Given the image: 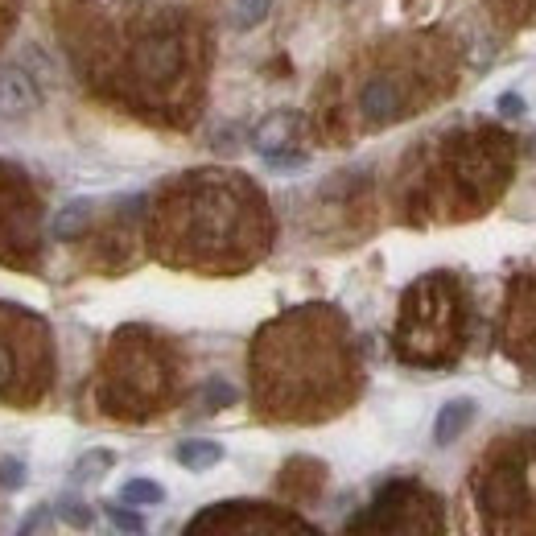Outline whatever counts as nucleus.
I'll return each instance as SVG.
<instances>
[{"instance_id": "1", "label": "nucleus", "mask_w": 536, "mask_h": 536, "mask_svg": "<svg viewBox=\"0 0 536 536\" xmlns=\"http://www.w3.org/2000/svg\"><path fill=\"white\" fill-rule=\"evenodd\" d=\"M42 104V83L25 62H5L0 66V120L29 116Z\"/></svg>"}, {"instance_id": "2", "label": "nucleus", "mask_w": 536, "mask_h": 536, "mask_svg": "<svg viewBox=\"0 0 536 536\" xmlns=\"http://www.w3.org/2000/svg\"><path fill=\"white\" fill-rule=\"evenodd\" d=\"M137 75L149 79V83H165L178 75V62H182V46L178 38H170V33H153V38H145L137 46Z\"/></svg>"}, {"instance_id": "3", "label": "nucleus", "mask_w": 536, "mask_h": 536, "mask_svg": "<svg viewBox=\"0 0 536 536\" xmlns=\"http://www.w3.org/2000/svg\"><path fill=\"white\" fill-rule=\"evenodd\" d=\"M471 421H475V400H466V396L446 400L442 413H438V421H433V442H438V446L458 442L462 433L471 429Z\"/></svg>"}, {"instance_id": "4", "label": "nucleus", "mask_w": 536, "mask_h": 536, "mask_svg": "<svg viewBox=\"0 0 536 536\" xmlns=\"http://www.w3.org/2000/svg\"><path fill=\"white\" fill-rule=\"evenodd\" d=\"M359 108H363L367 120H376V124L396 120V112H400V87L388 83V79H372V83L363 87V95H359Z\"/></svg>"}, {"instance_id": "5", "label": "nucleus", "mask_w": 536, "mask_h": 536, "mask_svg": "<svg viewBox=\"0 0 536 536\" xmlns=\"http://www.w3.org/2000/svg\"><path fill=\"white\" fill-rule=\"evenodd\" d=\"M174 458H178V466H186V471L198 475V471H211V466L223 462V446L211 442V438H190V442H178Z\"/></svg>"}, {"instance_id": "6", "label": "nucleus", "mask_w": 536, "mask_h": 536, "mask_svg": "<svg viewBox=\"0 0 536 536\" xmlns=\"http://www.w3.org/2000/svg\"><path fill=\"white\" fill-rule=\"evenodd\" d=\"M289 137H293V116L289 112H277V116H268L260 128H256V149L264 157H273L281 149H289Z\"/></svg>"}, {"instance_id": "7", "label": "nucleus", "mask_w": 536, "mask_h": 536, "mask_svg": "<svg viewBox=\"0 0 536 536\" xmlns=\"http://www.w3.org/2000/svg\"><path fill=\"white\" fill-rule=\"evenodd\" d=\"M112 462H116L112 450H87V454H79V462L71 466V479H75L79 487L99 483V479H104V475L112 471Z\"/></svg>"}, {"instance_id": "8", "label": "nucleus", "mask_w": 536, "mask_h": 536, "mask_svg": "<svg viewBox=\"0 0 536 536\" xmlns=\"http://www.w3.org/2000/svg\"><path fill=\"white\" fill-rule=\"evenodd\" d=\"M120 504H128V508H157V504H165V487L153 483V479H128L120 487Z\"/></svg>"}, {"instance_id": "9", "label": "nucleus", "mask_w": 536, "mask_h": 536, "mask_svg": "<svg viewBox=\"0 0 536 536\" xmlns=\"http://www.w3.org/2000/svg\"><path fill=\"white\" fill-rule=\"evenodd\" d=\"M87 223H91V203H87V198H79V203H66L54 215V236L58 240H75Z\"/></svg>"}, {"instance_id": "10", "label": "nucleus", "mask_w": 536, "mask_h": 536, "mask_svg": "<svg viewBox=\"0 0 536 536\" xmlns=\"http://www.w3.org/2000/svg\"><path fill=\"white\" fill-rule=\"evenodd\" d=\"M50 528H54V508L38 504V508H29V512L21 516V524H17L13 536H50Z\"/></svg>"}, {"instance_id": "11", "label": "nucleus", "mask_w": 536, "mask_h": 536, "mask_svg": "<svg viewBox=\"0 0 536 536\" xmlns=\"http://www.w3.org/2000/svg\"><path fill=\"white\" fill-rule=\"evenodd\" d=\"M264 17H268V0H236V5H231V25L236 29H252Z\"/></svg>"}, {"instance_id": "12", "label": "nucleus", "mask_w": 536, "mask_h": 536, "mask_svg": "<svg viewBox=\"0 0 536 536\" xmlns=\"http://www.w3.org/2000/svg\"><path fill=\"white\" fill-rule=\"evenodd\" d=\"M58 516H62L66 524H75V528H91V520H95V512L83 504V499H75V495L62 499V504H58Z\"/></svg>"}, {"instance_id": "13", "label": "nucleus", "mask_w": 536, "mask_h": 536, "mask_svg": "<svg viewBox=\"0 0 536 536\" xmlns=\"http://www.w3.org/2000/svg\"><path fill=\"white\" fill-rule=\"evenodd\" d=\"M108 516H112V524H116V532H124V536H145V520L132 512L128 504H116V508H108Z\"/></svg>"}, {"instance_id": "14", "label": "nucleus", "mask_w": 536, "mask_h": 536, "mask_svg": "<svg viewBox=\"0 0 536 536\" xmlns=\"http://www.w3.org/2000/svg\"><path fill=\"white\" fill-rule=\"evenodd\" d=\"M21 483H25V462H17V458L0 462V487H21Z\"/></svg>"}, {"instance_id": "15", "label": "nucleus", "mask_w": 536, "mask_h": 536, "mask_svg": "<svg viewBox=\"0 0 536 536\" xmlns=\"http://www.w3.org/2000/svg\"><path fill=\"white\" fill-rule=\"evenodd\" d=\"M231 400H236V388H231V384H223V380L207 384V409H219V405H231Z\"/></svg>"}, {"instance_id": "16", "label": "nucleus", "mask_w": 536, "mask_h": 536, "mask_svg": "<svg viewBox=\"0 0 536 536\" xmlns=\"http://www.w3.org/2000/svg\"><path fill=\"white\" fill-rule=\"evenodd\" d=\"M9 380H13V355H9V347H0V392L9 388Z\"/></svg>"}, {"instance_id": "17", "label": "nucleus", "mask_w": 536, "mask_h": 536, "mask_svg": "<svg viewBox=\"0 0 536 536\" xmlns=\"http://www.w3.org/2000/svg\"><path fill=\"white\" fill-rule=\"evenodd\" d=\"M499 112H524V99L520 95H504V99H499Z\"/></svg>"}]
</instances>
